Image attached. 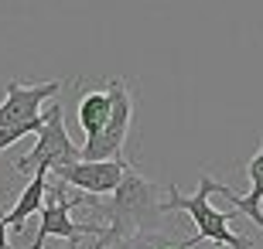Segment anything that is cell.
I'll use <instances>...</instances> for the list:
<instances>
[{
  "label": "cell",
  "mask_w": 263,
  "mask_h": 249,
  "mask_svg": "<svg viewBox=\"0 0 263 249\" xmlns=\"http://www.w3.org/2000/svg\"><path fill=\"white\" fill-rule=\"evenodd\" d=\"M164 201H157V184L151 178L130 167L123 171L120 184L113 188V198L103 208V219H106V229L96 236V249L109 246L113 239H123V236H134V232H147V229H161L164 222Z\"/></svg>",
  "instance_id": "cell-1"
},
{
  "label": "cell",
  "mask_w": 263,
  "mask_h": 249,
  "mask_svg": "<svg viewBox=\"0 0 263 249\" xmlns=\"http://www.w3.org/2000/svg\"><path fill=\"white\" fill-rule=\"evenodd\" d=\"M41 126H45V113H38L34 120H28V123H14V126H0V154L7 150V147H14L21 140V137L28 133H38Z\"/></svg>",
  "instance_id": "cell-11"
},
{
  "label": "cell",
  "mask_w": 263,
  "mask_h": 249,
  "mask_svg": "<svg viewBox=\"0 0 263 249\" xmlns=\"http://www.w3.org/2000/svg\"><path fill=\"white\" fill-rule=\"evenodd\" d=\"M45 195H48V171H34V178L24 184L21 198L14 201V208L4 215L7 229L21 236V232H24V225H28V219L41 212V205H45Z\"/></svg>",
  "instance_id": "cell-8"
},
{
  "label": "cell",
  "mask_w": 263,
  "mask_h": 249,
  "mask_svg": "<svg viewBox=\"0 0 263 249\" xmlns=\"http://www.w3.org/2000/svg\"><path fill=\"white\" fill-rule=\"evenodd\" d=\"M68 161H79V147L72 144V137L65 133V123H62V106L51 103L48 113H45V126L38 130V140L24 157H17L14 171L17 174H34V171H55Z\"/></svg>",
  "instance_id": "cell-4"
},
{
  "label": "cell",
  "mask_w": 263,
  "mask_h": 249,
  "mask_svg": "<svg viewBox=\"0 0 263 249\" xmlns=\"http://www.w3.org/2000/svg\"><path fill=\"white\" fill-rule=\"evenodd\" d=\"M109 120L96 137H86V144L79 147V161H113L123 157V144L130 133V120H134V96L123 79H109Z\"/></svg>",
  "instance_id": "cell-3"
},
{
  "label": "cell",
  "mask_w": 263,
  "mask_h": 249,
  "mask_svg": "<svg viewBox=\"0 0 263 249\" xmlns=\"http://www.w3.org/2000/svg\"><path fill=\"white\" fill-rule=\"evenodd\" d=\"M0 249H10V229L4 222V215H0Z\"/></svg>",
  "instance_id": "cell-12"
},
{
  "label": "cell",
  "mask_w": 263,
  "mask_h": 249,
  "mask_svg": "<svg viewBox=\"0 0 263 249\" xmlns=\"http://www.w3.org/2000/svg\"><path fill=\"white\" fill-rule=\"evenodd\" d=\"M246 178H250V184H253L250 195H236L233 188H222L219 195H226V198L233 201L236 212H243L246 219H253L263 229V208H260V201H263V144H260V150L250 157V164H246Z\"/></svg>",
  "instance_id": "cell-9"
},
{
  "label": "cell",
  "mask_w": 263,
  "mask_h": 249,
  "mask_svg": "<svg viewBox=\"0 0 263 249\" xmlns=\"http://www.w3.org/2000/svg\"><path fill=\"white\" fill-rule=\"evenodd\" d=\"M76 120H79L86 137H96L109 120V92L106 89H92V92H86V96L79 99Z\"/></svg>",
  "instance_id": "cell-10"
},
{
  "label": "cell",
  "mask_w": 263,
  "mask_h": 249,
  "mask_svg": "<svg viewBox=\"0 0 263 249\" xmlns=\"http://www.w3.org/2000/svg\"><path fill=\"white\" fill-rule=\"evenodd\" d=\"M123 171H127L123 157H113V161H68L55 171H48V178H59L65 188H76L82 195L99 198V195H113Z\"/></svg>",
  "instance_id": "cell-6"
},
{
  "label": "cell",
  "mask_w": 263,
  "mask_h": 249,
  "mask_svg": "<svg viewBox=\"0 0 263 249\" xmlns=\"http://www.w3.org/2000/svg\"><path fill=\"white\" fill-rule=\"evenodd\" d=\"M62 82H38V86H24V82H7L4 86V103H0V126L28 123L41 113L45 99L59 96Z\"/></svg>",
  "instance_id": "cell-7"
},
{
  "label": "cell",
  "mask_w": 263,
  "mask_h": 249,
  "mask_svg": "<svg viewBox=\"0 0 263 249\" xmlns=\"http://www.w3.org/2000/svg\"><path fill=\"white\" fill-rule=\"evenodd\" d=\"M226 184H219L212 178V174H202L198 178V191L195 195H181L175 188V184H167V201H164V212L171 215V212H185L188 219L195 222V236L188 242H181L185 249H195L198 242H215V246H226V249H253V242L246 239V236H239V232L229 229V219L236 215V208L229 212H219L209 205V195L212 191H222Z\"/></svg>",
  "instance_id": "cell-2"
},
{
  "label": "cell",
  "mask_w": 263,
  "mask_h": 249,
  "mask_svg": "<svg viewBox=\"0 0 263 249\" xmlns=\"http://www.w3.org/2000/svg\"><path fill=\"white\" fill-rule=\"evenodd\" d=\"M154 249H185V246H154Z\"/></svg>",
  "instance_id": "cell-13"
},
{
  "label": "cell",
  "mask_w": 263,
  "mask_h": 249,
  "mask_svg": "<svg viewBox=\"0 0 263 249\" xmlns=\"http://www.w3.org/2000/svg\"><path fill=\"white\" fill-rule=\"evenodd\" d=\"M45 205H41V225H38V236L31 242V249H45V239L59 236V239H68V242H79L86 236H99L106 225L99 222H76L72 219V205L65 198V184H48V195H45Z\"/></svg>",
  "instance_id": "cell-5"
}]
</instances>
